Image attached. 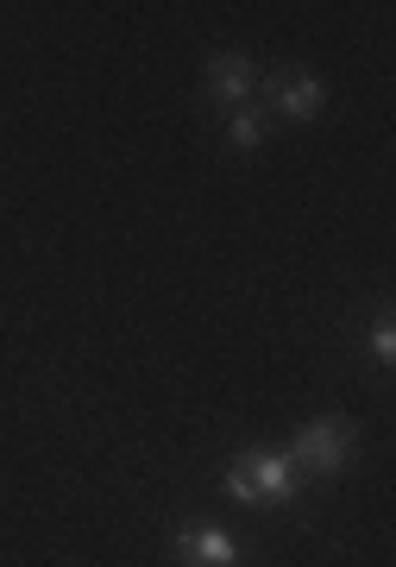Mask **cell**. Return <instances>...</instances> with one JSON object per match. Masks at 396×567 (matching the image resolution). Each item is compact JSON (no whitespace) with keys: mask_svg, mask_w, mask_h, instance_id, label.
<instances>
[{"mask_svg":"<svg viewBox=\"0 0 396 567\" xmlns=\"http://www.w3.org/2000/svg\"><path fill=\"white\" fill-rule=\"evenodd\" d=\"M227 140H233L239 152H252V145L271 140V121H264L258 107H233V121H227Z\"/></svg>","mask_w":396,"mask_h":567,"instance_id":"6","label":"cell"},{"mask_svg":"<svg viewBox=\"0 0 396 567\" xmlns=\"http://www.w3.org/2000/svg\"><path fill=\"white\" fill-rule=\"evenodd\" d=\"M201 89H208V102L215 107L233 114V107H246V95L258 89V63L246 58V51H220V58L208 63V82H201Z\"/></svg>","mask_w":396,"mask_h":567,"instance_id":"3","label":"cell"},{"mask_svg":"<svg viewBox=\"0 0 396 567\" xmlns=\"http://www.w3.org/2000/svg\"><path fill=\"white\" fill-rule=\"evenodd\" d=\"M177 561L183 567H239V543L215 524H196L177 536Z\"/></svg>","mask_w":396,"mask_h":567,"instance_id":"4","label":"cell"},{"mask_svg":"<svg viewBox=\"0 0 396 567\" xmlns=\"http://www.w3.org/2000/svg\"><path fill=\"white\" fill-rule=\"evenodd\" d=\"M283 454L296 461V473L334 480L340 466H346V454H353V423H346V416H315V423L296 429V442L283 447Z\"/></svg>","mask_w":396,"mask_h":567,"instance_id":"2","label":"cell"},{"mask_svg":"<svg viewBox=\"0 0 396 567\" xmlns=\"http://www.w3.org/2000/svg\"><path fill=\"white\" fill-rule=\"evenodd\" d=\"M372 360H377V365H390V360H396V328H390V322H377V328H372Z\"/></svg>","mask_w":396,"mask_h":567,"instance_id":"7","label":"cell"},{"mask_svg":"<svg viewBox=\"0 0 396 567\" xmlns=\"http://www.w3.org/2000/svg\"><path fill=\"white\" fill-rule=\"evenodd\" d=\"M296 486H302V473L283 447H246V454L227 461V492L239 505H290Z\"/></svg>","mask_w":396,"mask_h":567,"instance_id":"1","label":"cell"},{"mask_svg":"<svg viewBox=\"0 0 396 567\" xmlns=\"http://www.w3.org/2000/svg\"><path fill=\"white\" fill-rule=\"evenodd\" d=\"M321 102H327V89L315 76H278L271 82V107H278L283 121H315Z\"/></svg>","mask_w":396,"mask_h":567,"instance_id":"5","label":"cell"}]
</instances>
